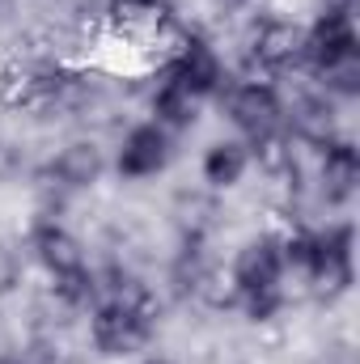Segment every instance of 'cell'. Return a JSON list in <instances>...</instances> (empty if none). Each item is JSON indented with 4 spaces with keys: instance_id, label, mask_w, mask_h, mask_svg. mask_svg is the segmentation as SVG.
Here are the masks:
<instances>
[{
    "instance_id": "obj_1",
    "label": "cell",
    "mask_w": 360,
    "mask_h": 364,
    "mask_svg": "<svg viewBox=\"0 0 360 364\" xmlns=\"http://www.w3.org/2000/svg\"><path fill=\"white\" fill-rule=\"evenodd\" d=\"M90 339L93 348L110 360H127L136 356L149 339H153V322L136 309H123V305H102L93 314V326H90Z\"/></svg>"
},
{
    "instance_id": "obj_2",
    "label": "cell",
    "mask_w": 360,
    "mask_h": 364,
    "mask_svg": "<svg viewBox=\"0 0 360 364\" xmlns=\"http://www.w3.org/2000/svg\"><path fill=\"white\" fill-rule=\"evenodd\" d=\"M301 51H305V30H301L297 21L263 17V21L255 26V34H250V51H246V55H255L263 68L275 73V68H284V64H297Z\"/></svg>"
},
{
    "instance_id": "obj_3",
    "label": "cell",
    "mask_w": 360,
    "mask_h": 364,
    "mask_svg": "<svg viewBox=\"0 0 360 364\" xmlns=\"http://www.w3.org/2000/svg\"><path fill=\"white\" fill-rule=\"evenodd\" d=\"M225 110L255 140H263V136H271L280 127V97L268 85H233L225 93Z\"/></svg>"
},
{
    "instance_id": "obj_4",
    "label": "cell",
    "mask_w": 360,
    "mask_h": 364,
    "mask_svg": "<svg viewBox=\"0 0 360 364\" xmlns=\"http://www.w3.org/2000/svg\"><path fill=\"white\" fill-rule=\"evenodd\" d=\"M233 279L242 292L255 288H275L280 284V242L271 233H255L242 242L238 259H233Z\"/></svg>"
},
{
    "instance_id": "obj_5",
    "label": "cell",
    "mask_w": 360,
    "mask_h": 364,
    "mask_svg": "<svg viewBox=\"0 0 360 364\" xmlns=\"http://www.w3.org/2000/svg\"><path fill=\"white\" fill-rule=\"evenodd\" d=\"M170 161V136L162 127H132L119 149V174L123 178H149L166 170Z\"/></svg>"
},
{
    "instance_id": "obj_6",
    "label": "cell",
    "mask_w": 360,
    "mask_h": 364,
    "mask_svg": "<svg viewBox=\"0 0 360 364\" xmlns=\"http://www.w3.org/2000/svg\"><path fill=\"white\" fill-rule=\"evenodd\" d=\"M356 182H360L356 149L344 144V140L327 144V149H322V161H318V178H314L318 195H322L327 203H344V199H352Z\"/></svg>"
},
{
    "instance_id": "obj_7",
    "label": "cell",
    "mask_w": 360,
    "mask_h": 364,
    "mask_svg": "<svg viewBox=\"0 0 360 364\" xmlns=\"http://www.w3.org/2000/svg\"><path fill=\"white\" fill-rule=\"evenodd\" d=\"M106 170V153L97 149V140H73L60 149V157H51V174L64 182L68 191H85L102 178Z\"/></svg>"
},
{
    "instance_id": "obj_8",
    "label": "cell",
    "mask_w": 360,
    "mask_h": 364,
    "mask_svg": "<svg viewBox=\"0 0 360 364\" xmlns=\"http://www.w3.org/2000/svg\"><path fill=\"white\" fill-rule=\"evenodd\" d=\"M34 250H38V263L51 275H68V272L85 267V246L68 229H60V225H43L34 233Z\"/></svg>"
},
{
    "instance_id": "obj_9",
    "label": "cell",
    "mask_w": 360,
    "mask_h": 364,
    "mask_svg": "<svg viewBox=\"0 0 360 364\" xmlns=\"http://www.w3.org/2000/svg\"><path fill=\"white\" fill-rule=\"evenodd\" d=\"M246 166H250L246 144H238V140H216V144L208 149V157H203V178L212 182V186H238L242 174H246Z\"/></svg>"
},
{
    "instance_id": "obj_10",
    "label": "cell",
    "mask_w": 360,
    "mask_h": 364,
    "mask_svg": "<svg viewBox=\"0 0 360 364\" xmlns=\"http://www.w3.org/2000/svg\"><path fill=\"white\" fill-rule=\"evenodd\" d=\"M153 110H157V119H162L166 127H195V119H199V97L166 81V85L157 90V97H153Z\"/></svg>"
},
{
    "instance_id": "obj_11",
    "label": "cell",
    "mask_w": 360,
    "mask_h": 364,
    "mask_svg": "<svg viewBox=\"0 0 360 364\" xmlns=\"http://www.w3.org/2000/svg\"><path fill=\"white\" fill-rule=\"evenodd\" d=\"M17 284H21V263H17V255L0 242V296H9Z\"/></svg>"
},
{
    "instance_id": "obj_12",
    "label": "cell",
    "mask_w": 360,
    "mask_h": 364,
    "mask_svg": "<svg viewBox=\"0 0 360 364\" xmlns=\"http://www.w3.org/2000/svg\"><path fill=\"white\" fill-rule=\"evenodd\" d=\"M144 364H179V360H170V356H153V360H144Z\"/></svg>"
}]
</instances>
